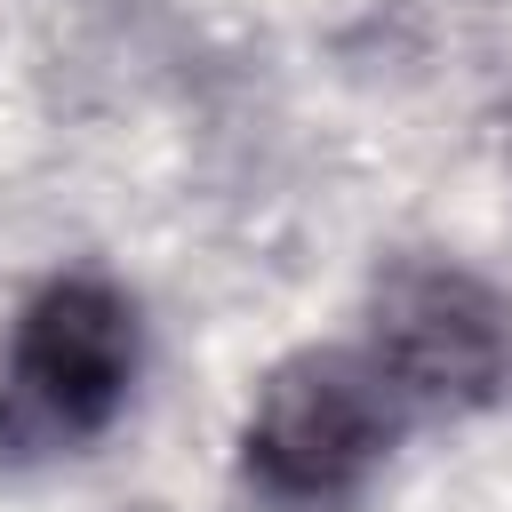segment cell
<instances>
[{
  "label": "cell",
  "instance_id": "6da1fadb",
  "mask_svg": "<svg viewBox=\"0 0 512 512\" xmlns=\"http://www.w3.org/2000/svg\"><path fill=\"white\" fill-rule=\"evenodd\" d=\"M136 384V312L112 280H48L8 344L0 368V448L8 456H56L96 440Z\"/></svg>",
  "mask_w": 512,
  "mask_h": 512
},
{
  "label": "cell",
  "instance_id": "7a4b0ae2",
  "mask_svg": "<svg viewBox=\"0 0 512 512\" xmlns=\"http://www.w3.org/2000/svg\"><path fill=\"white\" fill-rule=\"evenodd\" d=\"M400 424L408 400L368 352H296L264 376L240 456L272 504H336L392 456Z\"/></svg>",
  "mask_w": 512,
  "mask_h": 512
},
{
  "label": "cell",
  "instance_id": "3957f363",
  "mask_svg": "<svg viewBox=\"0 0 512 512\" xmlns=\"http://www.w3.org/2000/svg\"><path fill=\"white\" fill-rule=\"evenodd\" d=\"M384 384L416 408H488L512 384V304L440 256H408L376 280L368 304V344H360Z\"/></svg>",
  "mask_w": 512,
  "mask_h": 512
}]
</instances>
